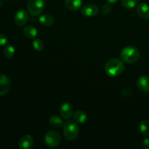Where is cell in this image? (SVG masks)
Segmentation results:
<instances>
[{
  "instance_id": "cell-1",
  "label": "cell",
  "mask_w": 149,
  "mask_h": 149,
  "mask_svg": "<svg viewBox=\"0 0 149 149\" xmlns=\"http://www.w3.org/2000/svg\"><path fill=\"white\" fill-rule=\"evenodd\" d=\"M125 69L123 61L118 58L111 59L105 65V71L110 77H118L121 75Z\"/></svg>"
},
{
  "instance_id": "cell-2",
  "label": "cell",
  "mask_w": 149,
  "mask_h": 149,
  "mask_svg": "<svg viewBox=\"0 0 149 149\" xmlns=\"http://www.w3.org/2000/svg\"><path fill=\"white\" fill-rule=\"evenodd\" d=\"M141 52L138 48L128 46L124 48L120 53L121 59L126 63H134L139 60Z\"/></svg>"
},
{
  "instance_id": "cell-3",
  "label": "cell",
  "mask_w": 149,
  "mask_h": 149,
  "mask_svg": "<svg viewBox=\"0 0 149 149\" xmlns=\"http://www.w3.org/2000/svg\"><path fill=\"white\" fill-rule=\"evenodd\" d=\"M63 135L68 141H74L79 133V127L75 121L69 120L63 125Z\"/></svg>"
},
{
  "instance_id": "cell-4",
  "label": "cell",
  "mask_w": 149,
  "mask_h": 149,
  "mask_svg": "<svg viewBox=\"0 0 149 149\" xmlns=\"http://www.w3.org/2000/svg\"><path fill=\"white\" fill-rule=\"evenodd\" d=\"M45 7V0H29L27 4V10L31 15H40Z\"/></svg>"
},
{
  "instance_id": "cell-5",
  "label": "cell",
  "mask_w": 149,
  "mask_h": 149,
  "mask_svg": "<svg viewBox=\"0 0 149 149\" xmlns=\"http://www.w3.org/2000/svg\"><path fill=\"white\" fill-rule=\"evenodd\" d=\"M45 141L47 146L50 148H56L61 142V137L56 131H49L45 137Z\"/></svg>"
},
{
  "instance_id": "cell-6",
  "label": "cell",
  "mask_w": 149,
  "mask_h": 149,
  "mask_svg": "<svg viewBox=\"0 0 149 149\" xmlns=\"http://www.w3.org/2000/svg\"><path fill=\"white\" fill-rule=\"evenodd\" d=\"M11 87V81L8 77L0 74V96L5 95Z\"/></svg>"
},
{
  "instance_id": "cell-7",
  "label": "cell",
  "mask_w": 149,
  "mask_h": 149,
  "mask_svg": "<svg viewBox=\"0 0 149 149\" xmlns=\"http://www.w3.org/2000/svg\"><path fill=\"white\" fill-rule=\"evenodd\" d=\"M60 113L61 116L65 119H68L71 118L74 114V108L71 103L65 102L63 103L60 109Z\"/></svg>"
},
{
  "instance_id": "cell-8",
  "label": "cell",
  "mask_w": 149,
  "mask_h": 149,
  "mask_svg": "<svg viewBox=\"0 0 149 149\" xmlns=\"http://www.w3.org/2000/svg\"><path fill=\"white\" fill-rule=\"evenodd\" d=\"M29 20V14L24 10H20L15 13V23L17 26H23Z\"/></svg>"
},
{
  "instance_id": "cell-9",
  "label": "cell",
  "mask_w": 149,
  "mask_h": 149,
  "mask_svg": "<svg viewBox=\"0 0 149 149\" xmlns=\"http://www.w3.org/2000/svg\"><path fill=\"white\" fill-rule=\"evenodd\" d=\"M98 7L94 4H86L81 9V14L85 17H94L98 13Z\"/></svg>"
},
{
  "instance_id": "cell-10",
  "label": "cell",
  "mask_w": 149,
  "mask_h": 149,
  "mask_svg": "<svg viewBox=\"0 0 149 149\" xmlns=\"http://www.w3.org/2000/svg\"><path fill=\"white\" fill-rule=\"evenodd\" d=\"M33 145V138L29 135H26L21 138L18 143L20 149H31Z\"/></svg>"
},
{
  "instance_id": "cell-11",
  "label": "cell",
  "mask_w": 149,
  "mask_h": 149,
  "mask_svg": "<svg viewBox=\"0 0 149 149\" xmlns=\"http://www.w3.org/2000/svg\"><path fill=\"white\" fill-rule=\"evenodd\" d=\"M137 87L141 91L144 93H149V77L147 76H142L139 77L137 81Z\"/></svg>"
},
{
  "instance_id": "cell-12",
  "label": "cell",
  "mask_w": 149,
  "mask_h": 149,
  "mask_svg": "<svg viewBox=\"0 0 149 149\" xmlns=\"http://www.w3.org/2000/svg\"><path fill=\"white\" fill-rule=\"evenodd\" d=\"M137 13L143 20L149 19V6L146 3H141L137 7Z\"/></svg>"
},
{
  "instance_id": "cell-13",
  "label": "cell",
  "mask_w": 149,
  "mask_h": 149,
  "mask_svg": "<svg viewBox=\"0 0 149 149\" xmlns=\"http://www.w3.org/2000/svg\"><path fill=\"white\" fill-rule=\"evenodd\" d=\"M37 30L33 26H27L23 29V34L28 39H35L37 36Z\"/></svg>"
},
{
  "instance_id": "cell-14",
  "label": "cell",
  "mask_w": 149,
  "mask_h": 149,
  "mask_svg": "<svg viewBox=\"0 0 149 149\" xmlns=\"http://www.w3.org/2000/svg\"><path fill=\"white\" fill-rule=\"evenodd\" d=\"M67 8L72 11H77L79 10L82 4V0H65Z\"/></svg>"
},
{
  "instance_id": "cell-15",
  "label": "cell",
  "mask_w": 149,
  "mask_h": 149,
  "mask_svg": "<svg viewBox=\"0 0 149 149\" xmlns=\"http://www.w3.org/2000/svg\"><path fill=\"white\" fill-rule=\"evenodd\" d=\"M39 21L44 26H50L54 23V18L50 15L44 14L39 17Z\"/></svg>"
},
{
  "instance_id": "cell-16",
  "label": "cell",
  "mask_w": 149,
  "mask_h": 149,
  "mask_svg": "<svg viewBox=\"0 0 149 149\" xmlns=\"http://www.w3.org/2000/svg\"><path fill=\"white\" fill-rule=\"evenodd\" d=\"M74 119L76 122L79 124H83L87 121V114L82 111H77L74 114Z\"/></svg>"
},
{
  "instance_id": "cell-17",
  "label": "cell",
  "mask_w": 149,
  "mask_h": 149,
  "mask_svg": "<svg viewBox=\"0 0 149 149\" xmlns=\"http://www.w3.org/2000/svg\"><path fill=\"white\" fill-rule=\"evenodd\" d=\"M49 124L55 128H60L63 125V121L60 116L54 115L49 119Z\"/></svg>"
},
{
  "instance_id": "cell-18",
  "label": "cell",
  "mask_w": 149,
  "mask_h": 149,
  "mask_svg": "<svg viewBox=\"0 0 149 149\" xmlns=\"http://www.w3.org/2000/svg\"><path fill=\"white\" fill-rule=\"evenodd\" d=\"M140 131L145 136H149V122L147 120L141 121L140 124Z\"/></svg>"
},
{
  "instance_id": "cell-19",
  "label": "cell",
  "mask_w": 149,
  "mask_h": 149,
  "mask_svg": "<svg viewBox=\"0 0 149 149\" xmlns=\"http://www.w3.org/2000/svg\"><path fill=\"white\" fill-rule=\"evenodd\" d=\"M15 47L12 45H7L4 49V55L7 58H12L15 55Z\"/></svg>"
},
{
  "instance_id": "cell-20",
  "label": "cell",
  "mask_w": 149,
  "mask_h": 149,
  "mask_svg": "<svg viewBox=\"0 0 149 149\" xmlns=\"http://www.w3.org/2000/svg\"><path fill=\"white\" fill-rule=\"evenodd\" d=\"M32 45H33V49L35 50L38 51V52H41L44 49V42L40 39H36L35 38L33 39V42H32Z\"/></svg>"
},
{
  "instance_id": "cell-21",
  "label": "cell",
  "mask_w": 149,
  "mask_h": 149,
  "mask_svg": "<svg viewBox=\"0 0 149 149\" xmlns=\"http://www.w3.org/2000/svg\"><path fill=\"white\" fill-rule=\"evenodd\" d=\"M138 0H122V4L125 8L132 9L136 6Z\"/></svg>"
},
{
  "instance_id": "cell-22",
  "label": "cell",
  "mask_w": 149,
  "mask_h": 149,
  "mask_svg": "<svg viewBox=\"0 0 149 149\" xmlns=\"http://www.w3.org/2000/svg\"><path fill=\"white\" fill-rule=\"evenodd\" d=\"M110 4H111L108 3V4H104V5L103 6L102 13H103V14L104 15H109V13H111V7Z\"/></svg>"
},
{
  "instance_id": "cell-23",
  "label": "cell",
  "mask_w": 149,
  "mask_h": 149,
  "mask_svg": "<svg viewBox=\"0 0 149 149\" xmlns=\"http://www.w3.org/2000/svg\"><path fill=\"white\" fill-rule=\"evenodd\" d=\"M8 43V38L4 34L0 33V47L4 46Z\"/></svg>"
},
{
  "instance_id": "cell-24",
  "label": "cell",
  "mask_w": 149,
  "mask_h": 149,
  "mask_svg": "<svg viewBox=\"0 0 149 149\" xmlns=\"http://www.w3.org/2000/svg\"><path fill=\"white\" fill-rule=\"evenodd\" d=\"M142 146L146 149H149V139L145 138L142 142Z\"/></svg>"
},
{
  "instance_id": "cell-25",
  "label": "cell",
  "mask_w": 149,
  "mask_h": 149,
  "mask_svg": "<svg viewBox=\"0 0 149 149\" xmlns=\"http://www.w3.org/2000/svg\"><path fill=\"white\" fill-rule=\"evenodd\" d=\"M107 1L108 3H109V4H114V3L117 2L118 0H106Z\"/></svg>"
},
{
  "instance_id": "cell-26",
  "label": "cell",
  "mask_w": 149,
  "mask_h": 149,
  "mask_svg": "<svg viewBox=\"0 0 149 149\" xmlns=\"http://www.w3.org/2000/svg\"><path fill=\"white\" fill-rule=\"evenodd\" d=\"M3 4H4V2H3V0H0V7L3 5Z\"/></svg>"
}]
</instances>
